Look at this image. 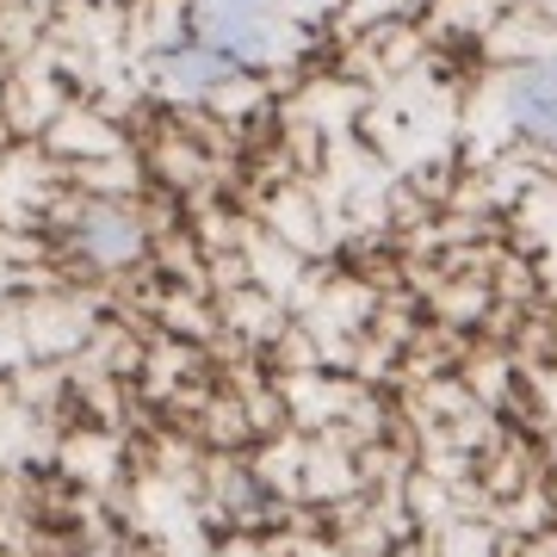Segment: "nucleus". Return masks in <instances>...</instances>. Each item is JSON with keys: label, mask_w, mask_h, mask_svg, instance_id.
I'll list each match as a JSON object with an SVG mask.
<instances>
[{"label": "nucleus", "mask_w": 557, "mask_h": 557, "mask_svg": "<svg viewBox=\"0 0 557 557\" xmlns=\"http://www.w3.org/2000/svg\"><path fill=\"white\" fill-rule=\"evenodd\" d=\"M186 32L205 38L211 50L236 62V69H255L278 50V25L273 7H255V0H193L186 7Z\"/></svg>", "instance_id": "1"}, {"label": "nucleus", "mask_w": 557, "mask_h": 557, "mask_svg": "<svg viewBox=\"0 0 557 557\" xmlns=\"http://www.w3.org/2000/svg\"><path fill=\"white\" fill-rule=\"evenodd\" d=\"M156 75L174 87L180 100H205V94H218V87H230V81H242L248 69H236V62L223 57V50H211L205 38H193L186 25H180L174 38L156 50Z\"/></svg>", "instance_id": "2"}, {"label": "nucleus", "mask_w": 557, "mask_h": 557, "mask_svg": "<svg viewBox=\"0 0 557 557\" xmlns=\"http://www.w3.org/2000/svg\"><path fill=\"white\" fill-rule=\"evenodd\" d=\"M69 242H75L94 267H131V260L143 255V218L119 199H94L75 223H69Z\"/></svg>", "instance_id": "3"}, {"label": "nucleus", "mask_w": 557, "mask_h": 557, "mask_svg": "<svg viewBox=\"0 0 557 557\" xmlns=\"http://www.w3.org/2000/svg\"><path fill=\"white\" fill-rule=\"evenodd\" d=\"M508 119H515L520 137L557 143V57L527 62V69L508 81Z\"/></svg>", "instance_id": "4"}, {"label": "nucleus", "mask_w": 557, "mask_h": 557, "mask_svg": "<svg viewBox=\"0 0 557 557\" xmlns=\"http://www.w3.org/2000/svg\"><path fill=\"white\" fill-rule=\"evenodd\" d=\"M255 7H273V0H255Z\"/></svg>", "instance_id": "5"}]
</instances>
